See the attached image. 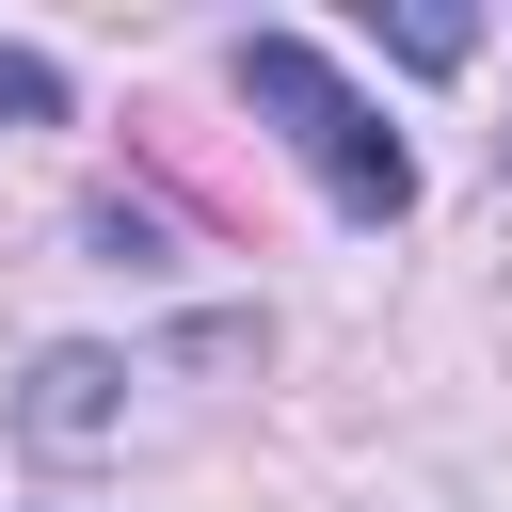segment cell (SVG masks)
I'll return each instance as SVG.
<instances>
[{"instance_id": "2", "label": "cell", "mask_w": 512, "mask_h": 512, "mask_svg": "<svg viewBox=\"0 0 512 512\" xmlns=\"http://www.w3.org/2000/svg\"><path fill=\"white\" fill-rule=\"evenodd\" d=\"M16 432L32 448H112L128 432V352H48L32 400H16Z\"/></svg>"}, {"instance_id": "1", "label": "cell", "mask_w": 512, "mask_h": 512, "mask_svg": "<svg viewBox=\"0 0 512 512\" xmlns=\"http://www.w3.org/2000/svg\"><path fill=\"white\" fill-rule=\"evenodd\" d=\"M240 96L304 144V176H320L352 224H400V208H416V144H400V128H384V112H368L304 32H240Z\"/></svg>"}, {"instance_id": "3", "label": "cell", "mask_w": 512, "mask_h": 512, "mask_svg": "<svg viewBox=\"0 0 512 512\" xmlns=\"http://www.w3.org/2000/svg\"><path fill=\"white\" fill-rule=\"evenodd\" d=\"M64 112V64H32V48H0V128H48Z\"/></svg>"}]
</instances>
